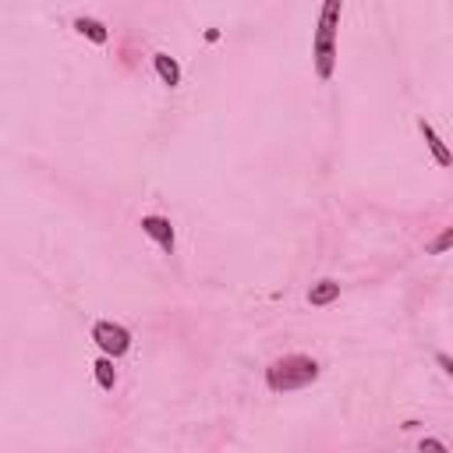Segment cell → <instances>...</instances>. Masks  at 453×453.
<instances>
[{
	"label": "cell",
	"instance_id": "cell-1",
	"mask_svg": "<svg viewBox=\"0 0 453 453\" xmlns=\"http://www.w3.org/2000/svg\"><path fill=\"white\" fill-rule=\"evenodd\" d=\"M340 7L344 0H322V14H319V29H315V75L326 82L337 68V29H340Z\"/></svg>",
	"mask_w": 453,
	"mask_h": 453
},
{
	"label": "cell",
	"instance_id": "cell-2",
	"mask_svg": "<svg viewBox=\"0 0 453 453\" xmlns=\"http://www.w3.org/2000/svg\"><path fill=\"white\" fill-rule=\"evenodd\" d=\"M319 379V362L308 355H283L266 368V382L273 393H290V390H305L308 382Z\"/></svg>",
	"mask_w": 453,
	"mask_h": 453
},
{
	"label": "cell",
	"instance_id": "cell-3",
	"mask_svg": "<svg viewBox=\"0 0 453 453\" xmlns=\"http://www.w3.org/2000/svg\"><path fill=\"white\" fill-rule=\"evenodd\" d=\"M92 340H96L99 351L110 355V358H121V355H128V347H131V333H128L124 326H117V322H106V319L92 326Z\"/></svg>",
	"mask_w": 453,
	"mask_h": 453
},
{
	"label": "cell",
	"instance_id": "cell-4",
	"mask_svg": "<svg viewBox=\"0 0 453 453\" xmlns=\"http://www.w3.org/2000/svg\"><path fill=\"white\" fill-rule=\"evenodd\" d=\"M142 234H149L163 252H174V227L163 216H142Z\"/></svg>",
	"mask_w": 453,
	"mask_h": 453
},
{
	"label": "cell",
	"instance_id": "cell-5",
	"mask_svg": "<svg viewBox=\"0 0 453 453\" xmlns=\"http://www.w3.org/2000/svg\"><path fill=\"white\" fill-rule=\"evenodd\" d=\"M418 131L425 135V146H429V153L436 156V163H439V167H453V153L447 149V142L436 135V128H432L429 121H418Z\"/></svg>",
	"mask_w": 453,
	"mask_h": 453
},
{
	"label": "cell",
	"instance_id": "cell-6",
	"mask_svg": "<svg viewBox=\"0 0 453 453\" xmlns=\"http://www.w3.org/2000/svg\"><path fill=\"white\" fill-rule=\"evenodd\" d=\"M337 297H340V283H337V280H319V283H312V290H308V301H312L315 308L333 305Z\"/></svg>",
	"mask_w": 453,
	"mask_h": 453
},
{
	"label": "cell",
	"instance_id": "cell-7",
	"mask_svg": "<svg viewBox=\"0 0 453 453\" xmlns=\"http://www.w3.org/2000/svg\"><path fill=\"white\" fill-rule=\"evenodd\" d=\"M153 64H156V75L163 78V86H181V68H178V61L174 57H167V54H153Z\"/></svg>",
	"mask_w": 453,
	"mask_h": 453
},
{
	"label": "cell",
	"instance_id": "cell-8",
	"mask_svg": "<svg viewBox=\"0 0 453 453\" xmlns=\"http://www.w3.org/2000/svg\"><path fill=\"white\" fill-rule=\"evenodd\" d=\"M75 29H78V32H82L86 39H92V43H99V46H103V43L110 39L106 25H103V21H96V18H75Z\"/></svg>",
	"mask_w": 453,
	"mask_h": 453
},
{
	"label": "cell",
	"instance_id": "cell-9",
	"mask_svg": "<svg viewBox=\"0 0 453 453\" xmlns=\"http://www.w3.org/2000/svg\"><path fill=\"white\" fill-rule=\"evenodd\" d=\"M96 368V382L103 386V390H113V382H117V372H113V362H110V355L106 358H99V362L92 365Z\"/></svg>",
	"mask_w": 453,
	"mask_h": 453
},
{
	"label": "cell",
	"instance_id": "cell-10",
	"mask_svg": "<svg viewBox=\"0 0 453 453\" xmlns=\"http://www.w3.org/2000/svg\"><path fill=\"white\" fill-rule=\"evenodd\" d=\"M450 248H453V227H447V230L429 245V255H443V252H450Z\"/></svg>",
	"mask_w": 453,
	"mask_h": 453
},
{
	"label": "cell",
	"instance_id": "cell-11",
	"mask_svg": "<svg viewBox=\"0 0 453 453\" xmlns=\"http://www.w3.org/2000/svg\"><path fill=\"white\" fill-rule=\"evenodd\" d=\"M422 450H447V443H439V439H422Z\"/></svg>",
	"mask_w": 453,
	"mask_h": 453
},
{
	"label": "cell",
	"instance_id": "cell-12",
	"mask_svg": "<svg viewBox=\"0 0 453 453\" xmlns=\"http://www.w3.org/2000/svg\"><path fill=\"white\" fill-rule=\"evenodd\" d=\"M436 362H439V365H443V368H447V372H450V375H453V358H450V355H439Z\"/></svg>",
	"mask_w": 453,
	"mask_h": 453
}]
</instances>
